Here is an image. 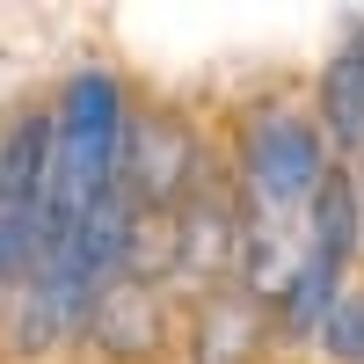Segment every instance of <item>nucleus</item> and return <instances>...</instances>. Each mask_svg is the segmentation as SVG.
Wrapping results in <instances>:
<instances>
[{
    "mask_svg": "<svg viewBox=\"0 0 364 364\" xmlns=\"http://www.w3.org/2000/svg\"><path fill=\"white\" fill-rule=\"evenodd\" d=\"M255 343H262V306L248 291H219L197 306L190 364H255Z\"/></svg>",
    "mask_w": 364,
    "mask_h": 364,
    "instance_id": "20e7f679",
    "label": "nucleus"
},
{
    "mask_svg": "<svg viewBox=\"0 0 364 364\" xmlns=\"http://www.w3.org/2000/svg\"><path fill=\"white\" fill-rule=\"evenodd\" d=\"M314 117H321L328 146H336V161H343V154H364V22L343 37V51L321 66Z\"/></svg>",
    "mask_w": 364,
    "mask_h": 364,
    "instance_id": "7ed1b4c3",
    "label": "nucleus"
},
{
    "mask_svg": "<svg viewBox=\"0 0 364 364\" xmlns=\"http://www.w3.org/2000/svg\"><path fill=\"white\" fill-rule=\"evenodd\" d=\"M95 350L109 357H146V350H161L168 336V299L161 284H146V277H117L95 306H87V328H80Z\"/></svg>",
    "mask_w": 364,
    "mask_h": 364,
    "instance_id": "f03ea898",
    "label": "nucleus"
},
{
    "mask_svg": "<svg viewBox=\"0 0 364 364\" xmlns=\"http://www.w3.org/2000/svg\"><path fill=\"white\" fill-rule=\"evenodd\" d=\"M314 343L336 357V364H364V291H357V284L328 306V321L314 328Z\"/></svg>",
    "mask_w": 364,
    "mask_h": 364,
    "instance_id": "39448f33",
    "label": "nucleus"
},
{
    "mask_svg": "<svg viewBox=\"0 0 364 364\" xmlns=\"http://www.w3.org/2000/svg\"><path fill=\"white\" fill-rule=\"evenodd\" d=\"M44 168H51V109H29L0 132V306L29 284L44 233Z\"/></svg>",
    "mask_w": 364,
    "mask_h": 364,
    "instance_id": "f257e3e1",
    "label": "nucleus"
}]
</instances>
